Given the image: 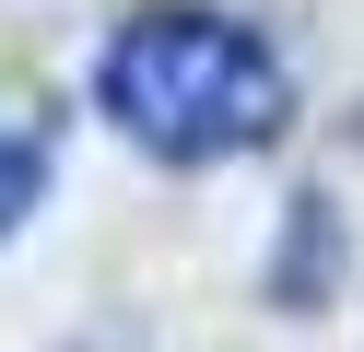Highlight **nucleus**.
<instances>
[{
    "label": "nucleus",
    "mask_w": 364,
    "mask_h": 352,
    "mask_svg": "<svg viewBox=\"0 0 364 352\" xmlns=\"http://www.w3.org/2000/svg\"><path fill=\"white\" fill-rule=\"evenodd\" d=\"M95 94L153 164H223L282 141L294 117V70L259 23L200 12V0H165V12H129L118 47L95 59Z\"/></svg>",
    "instance_id": "f257e3e1"
},
{
    "label": "nucleus",
    "mask_w": 364,
    "mask_h": 352,
    "mask_svg": "<svg viewBox=\"0 0 364 352\" xmlns=\"http://www.w3.org/2000/svg\"><path fill=\"white\" fill-rule=\"evenodd\" d=\"M48 164H59V117H48V94L0 82V235L48 200Z\"/></svg>",
    "instance_id": "f03ea898"
}]
</instances>
